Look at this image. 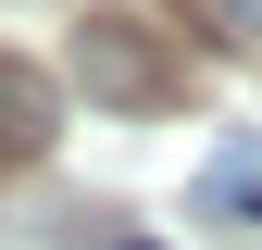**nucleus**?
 Here are the masks:
<instances>
[{"label":"nucleus","mask_w":262,"mask_h":250,"mask_svg":"<svg viewBox=\"0 0 262 250\" xmlns=\"http://www.w3.org/2000/svg\"><path fill=\"white\" fill-rule=\"evenodd\" d=\"M225 13V38H262V0H212Z\"/></svg>","instance_id":"obj_3"},{"label":"nucleus","mask_w":262,"mask_h":250,"mask_svg":"<svg viewBox=\"0 0 262 250\" xmlns=\"http://www.w3.org/2000/svg\"><path fill=\"white\" fill-rule=\"evenodd\" d=\"M50 75H25V62H0V163H25V150H50Z\"/></svg>","instance_id":"obj_2"},{"label":"nucleus","mask_w":262,"mask_h":250,"mask_svg":"<svg viewBox=\"0 0 262 250\" xmlns=\"http://www.w3.org/2000/svg\"><path fill=\"white\" fill-rule=\"evenodd\" d=\"M162 88H175V62H162L125 13H113V25H88V100H125V113H138V100H162Z\"/></svg>","instance_id":"obj_1"}]
</instances>
